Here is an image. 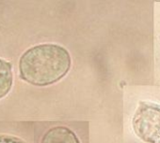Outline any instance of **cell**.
Listing matches in <instances>:
<instances>
[{"instance_id":"1","label":"cell","mask_w":160,"mask_h":143,"mask_svg":"<svg viewBox=\"0 0 160 143\" xmlns=\"http://www.w3.org/2000/svg\"><path fill=\"white\" fill-rule=\"evenodd\" d=\"M71 55L60 45L44 43L31 47L19 60L21 78L36 86H46L61 80L71 68Z\"/></svg>"},{"instance_id":"2","label":"cell","mask_w":160,"mask_h":143,"mask_svg":"<svg viewBox=\"0 0 160 143\" xmlns=\"http://www.w3.org/2000/svg\"><path fill=\"white\" fill-rule=\"evenodd\" d=\"M132 126L136 135L145 143H160V105L140 102Z\"/></svg>"},{"instance_id":"3","label":"cell","mask_w":160,"mask_h":143,"mask_svg":"<svg viewBox=\"0 0 160 143\" xmlns=\"http://www.w3.org/2000/svg\"><path fill=\"white\" fill-rule=\"evenodd\" d=\"M41 143H80V141L70 128L55 126L44 133Z\"/></svg>"},{"instance_id":"4","label":"cell","mask_w":160,"mask_h":143,"mask_svg":"<svg viewBox=\"0 0 160 143\" xmlns=\"http://www.w3.org/2000/svg\"><path fill=\"white\" fill-rule=\"evenodd\" d=\"M13 74L11 63L0 58V98L9 94L12 86Z\"/></svg>"},{"instance_id":"5","label":"cell","mask_w":160,"mask_h":143,"mask_svg":"<svg viewBox=\"0 0 160 143\" xmlns=\"http://www.w3.org/2000/svg\"><path fill=\"white\" fill-rule=\"evenodd\" d=\"M0 143H26L18 137L9 135H0Z\"/></svg>"}]
</instances>
